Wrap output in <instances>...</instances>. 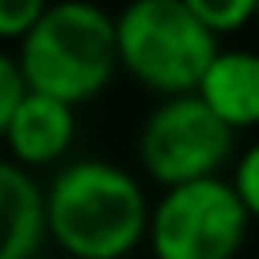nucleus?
Here are the masks:
<instances>
[{"label":"nucleus","mask_w":259,"mask_h":259,"mask_svg":"<svg viewBox=\"0 0 259 259\" xmlns=\"http://www.w3.org/2000/svg\"><path fill=\"white\" fill-rule=\"evenodd\" d=\"M202 103L229 130H248L259 122V54L255 50H218L202 84Z\"/></svg>","instance_id":"8"},{"label":"nucleus","mask_w":259,"mask_h":259,"mask_svg":"<svg viewBox=\"0 0 259 259\" xmlns=\"http://www.w3.org/2000/svg\"><path fill=\"white\" fill-rule=\"evenodd\" d=\"M114 23L122 69L160 96L198 92L221 50L187 0H134L114 16Z\"/></svg>","instance_id":"3"},{"label":"nucleus","mask_w":259,"mask_h":259,"mask_svg":"<svg viewBox=\"0 0 259 259\" xmlns=\"http://www.w3.org/2000/svg\"><path fill=\"white\" fill-rule=\"evenodd\" d=\"M46 229V191L16 160H0V259H34Z\"/></svg>","instance_id":"7"},{"label":"nucleus","mask_w":259,"mask_h":259,"mask_svg":"<svg viewBox=\"0 0 259 259\" xmlns=\"http://www.w3.org/2000/svg\"><path fill=\"white\" fill-rule=\"evenodd\" d=\"M42 12H46L42 0H0V38L23 42L31 27L42 19Z\"/></svg>","instance_id":"11"},{"label":"nucleus","mask_w":259,"mask_h":259,"mask_svg":"<svg viewBox=\"0 0 259 259\" xmlns=\"http://www.w3.org/2000/svg\"><path fill=\"white\" fill-rule=\"evenodd\" d=\"M76 138V107L61 103L42 92H27L19 111L12 114V126L4 134L16 164H54L69 153Z\"/></svg>","instance_id":"6"},{"label":"nucleus","mask_w":259,"mask_h":259,"mask_svg":"<svg viewBox=\"0 0 259 259\" xmlns=\"http://www.w3.org/2000/svg\"><path fill=\"white\" fill-rule=\"evenodd\" d=\"M229 183L240 194L244 210H248L251 218H259V141L236 156V168H233V179H229Z\"/></svg>","instance_id":"12"},{"label":"nucleus","mask_w":259,"mask_h":259,"mask_svg":"<svg viewBox=\"0 0 259 259\" xmlns=\"http://www.w3.org/2000/svg\"><path fill=\"white\" fill-rule=\"evenodd\" d=\"M251 213L221 176L168 187L149 218L156 259H236Z\"/></svg>","instance_id":"4"},{"label":"nucleus","mask_w":259,"mask_h":259,"mask_svg":"<svg viewBox=\"0 0 259 259\" xmlns=\"http://www.w3.org/2000/svg\"><path fill=\"white\" fill-rule=\"evenodd\" d=\"M27 76H23V69H19V57H12V54H4L0 50V138L8 134V126H12V114L19 111V103L27 99Z\"/></svg>","instance_id":"10"},{"label":"nucleus","mask_w":259,"mask_h":259,"mask_svg":"<svg viewBox=\"0 0 259 259\" xmlns=\"http://www.w3.org/2000/svg\"><path fill=\"white\" fill-rule=\"evenodd\" d=\"M191 12L198 16V23L221 38V34H233L240 27H248L259 12V0H187Z\"/></svg>","instance_id":"9"},{"label":"nucleus","mask_w":259,"mask_h":259,"mask_svg":"<svg viewBox=\"0 0 259 259\" xmlns=\"http://www.w3.org/2000/svg\"><path fill=\"white\" fill-rule=\"evenodd\" d=\"M145 191L122 164L73 160L46 183L50 240L73 259H122L149 236Z\"/></svg>","instance_id":"1"},{"label":"nucleus","mask_w":259,"mask_h":259,"mask_svg":"<svg viewBox=\"0 0 259 259\" xmlns=\"http://www.w3.org/2000/svg\"><path fill=\"white\" fill-rule=\"evenodd\" d=\"M236 149V130H229L198 92L164 96L149 111L138 134L141 168L168 187H183L194 179H213Z\"/></svg>","instance_id":"5"},{"label":"nucleus","mask_w":259,"mask_h":259,"mask_svg":"<svg viewBox=\"0 0 259 259\" xmlns=\"http://www.w3.org/2000/svg\"><path fill=\"white\" fill-rule=\"evenodd\" d=\"M19 69L27 88L76 107L111 84L118 61V23L88 0L46 4L42 19L19 42Z\"/></svg>","instance_id":"2"},{"label":"nucleus","mask_w":259,"mask_h":259,"mask_svg":"<svg viewBox=\"0 0 259 259\" xmlns=\"http://www.w3.org/2000/svg\"><path fill=\"white\" fill-rule=\"evenodd\" d=\"M255 23H259V12H255Z\"/></svg>","instance_id":"13"}]
</instances>
